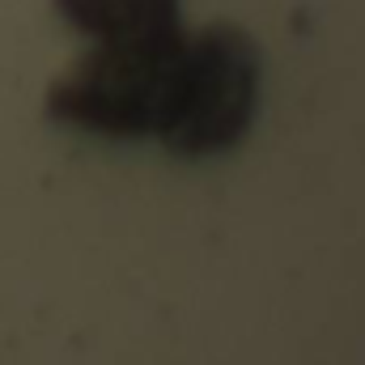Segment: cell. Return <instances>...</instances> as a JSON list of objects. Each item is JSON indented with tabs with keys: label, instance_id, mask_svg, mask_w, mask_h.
I'll return each mask as SVG.
<instances>
[{
	"label": "cell",
	"instance_id": "obj_2",
	"mask_svg": "<svg viewBox=\"0 0 365 365\" xmlns=\"http://www.w3.org/2000/svg\"><path fill=\"white\" fill-rule=\"evenodd\" d=\"M251 90H255V64L247 43L225 30H208L200 43L182 47L179 81L162 136L179 153H208L230 145L251 115Z\"/></svg>",
	"mask_w": 365,
	"mask_h": 365
},
{
	"label": "cell",
	"instance_id": "obj_3",
	"mask_svg": "<svg viewBox=\"0 0 365 365\" xmlns=\"http://www.w3.org/2000/svg\"><path fill=\"white\" fill-rule=\"evenodd\" d=\"M64 9L86 30L106 34V43L175 30V0H64Z\"/></svg>",
	"mask_w": 365,
	"mask_h": 365
},
{
	"label": "cell",
	"instance_id": "obj_1",
	"mask_svg": "<svg viewBox=\"0 0 365 365\" xmlns=\"http://www.w3.org/2000/svg\"><path fill=\"white\" fill-rule=\"evenodd\" d=\"M182 43L170 34L115 38L60 86V115L98 132H149L166 123L179 81Z\"/></svg>",
	"mask_w": 365,
	"mask_h": 365
}]
</instances>
